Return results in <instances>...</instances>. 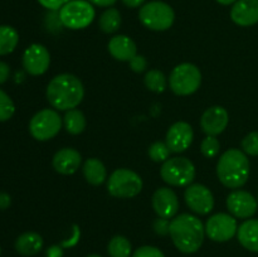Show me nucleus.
<instances>
[{
    "label": "nucleus",
    "mask_w": 258,
    "mask_h": 257,
    "mask_svg": "<svg viewBox=\"0 0 258 257\" xmlns=\"http://www.w3.org/2000/svg\"><path fill=\"white\" fill-rule=\"evenodd\" d=\"M160 175L169 185L188 186L196 178V166L183 156L170 158L161 165Z\"/></svg>",
    "instance_id": "6e6552de"
},
{
    "label": "nucleus",
    "mask_w": 258,
    "mask_h": 257,
    "mask_svg": "<svg viewBox=\"0 0 258 257\" xmlns=\"http://www.w3.org/2000/svg\"><path fill=\"white\" fill-rule=\"evenodd\" d=\"M9 75H10L9 65L0 60V85L7 82V80L9 78Z\"/></svg>",
    "instance_id": "c9c22d12"
},
{
    "label": "nucleus",
    "mask_w": 258,
    "mask_h": 257,
    "mask_svg": "<svg viewBox=\"0 0 258 257\" xmlns=\"http://www.w3.org/2000/svg\"><path fill=\"white\" fill-rule=\"evenodd\" d=\"M257 202H258V198H257Z\"/></svg>",
    "instance_id": "a18cd8bd"
},
{
    "label": "nucleus",
    "mask_w": 258,
    "mask_h": 257,
    "mask_svg": "<svg viewBox=\"0 0 258 257\" xmlns=\"http://www.w3.org/2000/svg\"><path fill=\"white\" fill-rule=\"evenodd\" d=\"M228 112L222 106L207 108L201 118V127L208 136H217L226 130L228 125Z\"/></svg>",
    "instance_id": "dca6fc26"
},
{
    "label": "nucleus",
    "mask_w": 258,
    "mask_h": 257,
    "mask_svg": "<svg viewBox=\"0 0 258 257\" xmlns=\"http://www.w3.org/2000/svg\"><path fill=\"white\" fill-rule=\"evenodd\" d=\"M202 83V73L193 63L178 65L170 73L169 85L178 96H189L196 92Z\"/></svg>",
    "instance_id": "0eeeda50"
},
{
    "label": "nucleus",
    "mask_w": 258,
    "mask_h": 257,
    "mask_svg": "<svg viewBox=\"0 0 258 257\" xmlns=\"http://www.w3.org/2000/svg\"><path fill=\"white\" fill-rule=\"evenodd\" d=\"M43 238L35 232H25L15 241V249L23 256H34L42 249Z\"/></svg>",
    "instance_id": "412c9836"
},
{
    "label": "nucleus",
    "mask_w": 258,
    "mask_h": 257,
    "mask_svg": "<svg viewBox=\"0 0 258 257\" xmlns=\"http://www.w3.org/2000/svg\"><path fill=\"white\" fill-rule=\"evenodd\" d=\"M12 204V198L8 193H4V191H0V211H4V209H8Z\"/></svg>",
    "instance_id": "4c0bfd02"
},
{
    "label": "nucleus",
    "mask_w": 258,
    "mask_h": 257,
    "mask_svg": "<svg viewBox=\"0 0 258 257\" xmlns=\"http://www.w3.org/2000/svg\"><path fill=\"white\" fill-rule=\"evenodd\" d=\"M217 176L224 186L238 189L247 183L249 176V160L239 149L224 151L217 164Z\"/></svg>",
    "instance_id": "7ed1b4c3"
},
{
    "label": "nucleus",
    "mask_w": 258,
    "mask_h": 257,
    "mask_svg": "<svg viewBox=\"0 0 258 257\" xmlns=\"http://www.w3.org/2000/svg\"><path fill=\"white\" fill-rule=\"evenodd\" d=\"M143 189V179L130 169H116L107 179V190L115 198H134Z\"/></svg>",
    "instance_id": "423d86ee"
},
{
    "label": "nucleus",
    "mask_w": 258,
    "mask_h": 257,
    "mask_svg": "<svg viewBox=\"0 0 258 257\" xmlns=\"http://www.w3.org/2000/svg\"><path fill=\"white\" fill-rule=\"evenodd\" d=\"M62 127L59 113L50 108H44L32 117L29 122V133L35 140L47 141L57 136Z\"/></svg>",
    "instance_id": "1a4fd4ad"
},
{
    "label": "nucleus",
    "mask_w": 258,
    "mask_h": 257,
    "mask_svg": "<svg viewBox=\"0 0 258 257\" xmlns=\"http://www.w3.org/2000/svg\"><path fill=\"white\" fill-rule=\"evenodd\" d=\"M170 153L171 151L169 146L163 141H155L149 148V156H150L151 160L156 161V163H164V161L168 160Z\"/></svg>",
    "instance_id": "cd10ccee"
},
{
    "label": "nucleus",
    "mask_w": 258,
    "mask_h": 257,
    "mask_svg": "<svg viewBox=\"0 0 258 257\" xmlns=\"http://www.w3.org/2000/svg\"><path fill=\"white\" fill-rule=\"evenodd\" d=\"M47 100L54 108L68 111L76 108L83 100L85 88L80 78L70 73H62L49 81L47 86Z\"/></svg>",
    "instance_id": "f03ea898"
},
{
    "label": "nucleus",
    "mask_w": 258,
    "mask_h": 257,
    "mask_svg": "<svg viewBox=\"0 0 258 257\" xmlns=\"http://www.w3.org/2000/svg\"><path fill=\"white\" fill-rule=\"evenodd\" d=\"M63 125H64V128L67 130L68 134L78 135L86 128L87 121H86L82 111L77 110V108H72V110H68L66 112L64 117H63Z\"/></svg>",
    "instance_id": "5701e85b"
},
{
    "label": "nucleus",
    "mask_w": 258,
    "mask_h": 257,
    "mask_svg": "<svg viewBox=\"0 0 258 257\" xmlns=\"http://www.w3.org/2000/svg\"><path fill=\"white\" fill-rule=\"evenodd\" d=\"M82 156L76 149L64 148L58 150L53 156V168L57 173L63 175H71L80 169Z\"/></svg>",
    "instance_id": "a211bd4d"
},
{
    "label": "nucleus",
    "mask_w": 258,
    "mask_h": 257,
    "mask_svg": "<svg viewBox=\"0 0 258 257\" xmlns=\"http://www.w3.org/2000/svg\"><path fill=\"white\" fill-rule=\"evenodd\" d=\"M237 237L242 246L252 252H258V219H247L237 231Z\"/></svg>",
    "instance_id": "aec40b11"
},
{
    "label": "nucleus",
    "mask_w": 258,
    "mask_h": 257,
    "mask_svg": "<svg viewBox=\"0 0 258 257\" xmlns=\"http://www.w3.org/2000/svg\"><path fill=\"white\" fill-rule=\"evenodd\" d=\"M131 257H165L163 252L159 248L153 246H143L139 247Z\"/></svg>",
    "instance_id": "2f4dec72"
},
{
    "label": "nucleus",
    "mask_w": 258,
    "mask_h": 257,
    "mask_svg": "<svg viewBox=\"0 0 258 257\" xmlns=\"http://www.w3.org/2000/svg\"><path fill=\"white\" fill-rule=\"evenodd\" d=\"M87 2H90L92 5H97V7L107 8L115 4L117 0H87Z\"/></svg>",
    "instance_id": "ea45409f"
},
{
    "label": "nucleus",
    "mask_w": 258,
    "mask_h": 257,
    "mask_svg": "<svg viewBox=\"0 0 258 257\" xmlns=\"http://www.w3.org/2000/svg\"><path fill=\"white\" fill-rule=\"evenodd\" d=\"M153 227L155 233L159 234V236L164 237L170 234V221H169V219L159 217V218H156L155 221H154Z\"/></svg>",
    "instance_id": "473e14b6"
},
{
    "label": "nucleus",
    "mask_w": 258,
    "mask_h": 257,
    "mask_svg": "<svg viewBox=\"0 0 258 257\" xmlns=\"http://www.w3.org/2000/svg\"><path fill=\"white\" fill-rule=\"evenodd\" d=\"M206 234L214 242H227L233 238L238 231L237 221L232 214L217 213L206 223Z\"/></svg>",
    "instance_id": "9d476101"
},
{
    "label": "nucleus",
    "mask_w": 258,
    "mask_h": 257,
    "mask_svg": "<svg viewBox=\"0 0 258 257\" xmlns=\"http://www.w3.org/2000/svg\"><path fill=\"white\" fill-rule=\"evenodd\" d=\"M95 8L87 0H71L59 9V20L68 29H85L95 19Z\"/></svg>",
    "instance_id": "39448f33"
},
{
    "label": "nucleus",
    "mask_w": 258,
    "mask_h": 257,
    "mask_svg": "<svg viewBox=\"0 0 258 257\" xmlns=\"http://www.w3.org/2000/svg\"><path fill=\"white\" fill-rule=\"evenodd\" d=\"M216 2L219 3V4H222V5H231V4H234L237 0H216Z\"/></svg>",
    "instance_id": "79ce46f5"
},
{
    "label": "nucleus",
    "mask_w": 258,
    "mask_h": 257,
    "mask_svg": "<svg viewBox=\"0 0 258 257\" xmlns=\"http://www.w3.org/2000/svg\"><path fill=\"white\" fill-rule=\"evenodd\" d=\"M257 207L256 198L246 190H233L227 197V208L236 218H251Z\"/></svg>",
    "instance_id": "ddd939ff"
},
{
    "label": "nucleus",
    "mask_w": 258,
    "mask_h": 257,
    "mask_svg": "<svg viewBox=\"0 0 258 257\" xmlns=\"http://www.w3.org/2000/svg\"><path fill=\"white\" fill-rule=\"evenodd\" d=\"M201 151L206 158H216L221 151V143L216 136H207L201 145Z\"/></svg>",
    "instance_id": "c756f323"
},
{
    "label": "nucleus",
    "mask_w": 258,
    "mask_h": 257,
    "mask_svg": "<svg viewBox=\"0 0 258 257\" xmlns=\"http://www.w3.org/2000/svg\"><path fill=\"white\" fill-rule=\"evenodd\" d=\"M47 257H63V247L59 244H53L45 252Z\"/></svg>",
    "instance_id": "e433bc0d"
},
{
    "label": "nucleus",
    "mask_w": 258,
    "mask_h": 257,
    "mask_svg": "<svg viewBox=\"0 0 258 257\" xmlns=\"http://www.w3.org/2000/svg\"><path fill=\"white\" fill-rule=\"evenodd\" d=\"M242 149L248 155H258V131H253L244 136V139L242 140Z\"/></svg>",
    "instance_id": "7c9ffc66"
},
{
    "label": "nucleus",
    "mask_w": 258,
    "mask_h": 257,
    "mask_svg": "<svg viewBox=\"0 0 258 257\" xmlns=\"http://www.w3.org/2000/svg\"><path fill=\"white\" fill-rule=\"evenodd\" d=\"M108 52L115 59L121 62H130L138 53L135 42L127 35H115L108 42Z\"/></svg>",
    "instance_id": "6ab92c4d"
},
{
    "label": "nucleus",
    "mask_w": 258,
    "mask_h": 257,
    "mask_svg": "<svg viewBox=\"0 0 258 257\" xmlns=\"http://www.w3.org/2000/svg\"><path fill=\"white\" fill-rule=\"evenodd\" d=\"M107 252L110 257H130L131 243L126 237L115 236L110 239L107 246Z\"/></svg>",
    "instance_id": "a878e982"
},
{
    "label": "nucleus",
    "mask_w": 258,
    "mask_h": 257,
    "mask_svg": "<svg viewBox=\"0 0 258 257\" xmlns=\"http://www.w3.org/2000/svg\"><path fill=\"white\" fill-rule=\"evenodd\" d=\"M206 228L198 217L181 213L170 221V237L176 248L183 253H194L202 247Z\"/></svg>",
    "instance_id": "f257e3e1"
},
{
    "label": "nucleus",
    "mask_w": 258,
    "mask_h": 257,
    "mask_svg": "<svg viewBox=\"0 0 258 257\" xmlns=\"http://www.w3.org/2000/svg\"><path fill=\"white\" fill-rule=\"evenodd\" d=\"M19 42V34L10 25H0V55L12 53Z\"/></svg>",
    "instance_id": "393cba45"
},
{
    "label": "nucleus",
    "mask_w": 258,
    "mask_h": 257,
    "mask_svg": "<svg viewBox=\"0 0 258 257\" xmlns=\"http://www.w3.org/2000/svg\"><path fill=\"white\" fill-rule=\"evenodd\" d=\"M140 22L155 32H163L169 29L175 20V13L173 8L164 2H150L144 4L139 12Z\"/></svg>",
    "instance_id": "20e7f679"
},
{
    "label": "nucleus",
    "mask_w": 258,
    "mask_h": 257,
    "mask_svg": "<svg viewBox=\"0 0 258 257\" xmlns=\"http://www.w3.org/2000/svg\"><path fill=\"white\" fill-rule=\"evenodd\" d=\"M193 127L185 121H178L169 127L165 143L171 153H183L193 143Z\"/></svg>",
    "instance_id": "4468645a"
},
{
    "label": "nucleus",
    "mask_w": 258,
    "mask_h": 257,
    "mask_svg": "<svg viewBox=\"0 0 258 257\" xmlns=\"http://www.w3.org/2000/svg\"><path fill=\"white\" fill-rule=\"evenodd\" d=\"M127 8H139L145 0H121Z\"/></svg>",
    "instance_id": "a19ab883"
},
{
    "label": "nucleus",
    "mask_w": 258,
    "mask_h": 257,
    "mask_svg": "<svg viewBox=\"0 0 258 257\" xmlns=\"http://www.w3.org/2000/svg\"><path fill=\"white\" fill-rule=\"evenodd\" d=\"M0 253H2V248H0Z\"/></svg>",
    "instance_id": "c03bdc74"
},
{
    "label": "nucleus",
    "mask_w": 258,
    "mask_h": 257,
    "mask_svg": "<svg viewBox=\"0 0 258 257\" xmlns=\"http://www.w3.org/2000/svg\"><path fill=\"white\" fill-rule=\"evenodd\" d=\"M121 25V14L116 8H108L101 14L98 20V27L106 34H112L117 32Z\"/></svg>",
    "instance_id": "b1692460"
},
{
    "label": "nucleus",
    "mask_w": 258,
    "mask_h": 257,
    "mask_svg": "<svg viewBox=\"0 0 258 257\" xmlns=\"http://www.w3.org/2000/svg\"><path fill=\"white\" fill-rule=\"evenodd\" d=\"M144 82L149 90L156 93L164 92L166 88V77L159 70H150L149 72H146Z\"/></svg>",
    "instance_id": "bb28decb"
},
{
    "label": "nucleus",
    "mask_w": 258,
    "mask_h": 257,
    "mask_svg": "<svg viewBox=\"0 0 258 257\" xmlns=\"http://www.w3.org/2000/svg\"><path fill=\"white\" fill-rule=\"evenodd\" d=\"M15 112V106L12 98L3 90H0V122L8 121L13 117Z\"/></svg>",
    "instance_id": "c85d7f7f"
},
{
    "label": "nucleus",
    "mask_w": 258,
    "mask_h": 257,
    "mask_svg": "<svg viewBox=\"0 0 258 257\" xmlns=\"http://www.w3.org/2000/svg\"><path fill=\"white\" fill-rule=\"evenodd\" d=\"M50 65V54L39 43L29 45L23 54V67L29 75L40 76L47 72Z\"/></svg>",
    "instance_id": "f8f14e48"
},
{
    "label": "nucleus",
    "mask_w": 258,
    "mask_h": 257,
    "mask_svg": "<svg viewBox=\"0 0 258 257\" xmlns=\"http://www.w3.org/2000/svg\"><path fill=\"white\" fill-rule=\"evenodd\" d=\"M87 257H102V256H98V254H90V256Z\"/></svg>",
    "instance_id": "37998d69"
},
{
    "label": "nucleus",
    "mask_w": 258,
    "mask_h": 257,
    "mask_svg": "<svg viewBox=\"0 0 258 257\" xmlns=\"http://www.w3.org/2000/svg\"><path fill=\"white\" fill-rule=\"evenodd\" d=\"M151 204L155 213L161 218H174L179 211L178 196L173 189L165 188V186L156 189L155 193L153 194Z\"/></svg>",
    "instance_id": "2eb2a0df"
},
{
    "label": "nucleus",
    "mask_w": 258,
    "mask_h": 257,
    "mask_svg": "<svg viewBox=\"0 0 258 257\" xmlns=\"http://www.w3.org/2000/svg\"><path fill=\"white\" fill-rule=\"evenodd\" d=\"M186 206L197 214L206 216L211 213L214 207V197L212 191L203 184H190L184 191Z\"/></svg>",
    "instance_id": "9b49d317"
},
{
    "label": "nucleus",
    "mask_w": 258,
    "mask_h": 257,
    "mask_svg": "<svg viewBox=\"0 0 258 257\" xmlns=\"http://www.w3.org/2000/svg\"><path fill=\"white\" fill-rule=\"evenodd\" d=\"M128 63H130L131 70L136 73L144 72L146 70V67H148V60H146V58L144 55L136 54Z\"/></svg>",
    "instance_id": "72a5a7b5"
},
{
    "label": "nucleus",
    "mask_w": 258,
    "mask_h": 257,
    "mask_svg": "<svg viewBox=\"0 0 258 257\" xmlns=\"http://www.w3.org/2000/svg\"><path fill=\"white\" fill-rule=\"evenodd\" d=\"M73 228H75V234H73V237L70 239V241L62 242V243H60V246H62V247L75 246V244L78 242V239H80V229H78L77 226H73Z\"/></svg>",
    "instance_id": "58836bf2"
},
{
    "label": "nucleus",
    "mask_w": 258,
    "mask_h": 257,
    "mask_svg": "<svg viewBox=\"0 0 258 257\" xmlns=\"http://www.w3.org/2000/svg\"><path fill=\"white\" fill-rule=\"evenodd\" d=\"M37 2L48 10H59L63 5L70 3L71 0H37Z\"/></svg>",
    "instance_id": "f704fd0d"
},
{
    "label": "nucleus",
    "mask_w": 258,
    "mask_h": 257,
    "mask_svg": "<svg viewBox=\"0 0 258 257\" xmlns=\"http://www.w3.org/2000/svg\"><path fill=\"white\" fill-rule=\"evenodd\" d=\"M231 19L239 27L258 23V0H237L231 9Z\"/></svg>",
    "instance_id": "f3484780"
},
{
    "label": "nucleus",
    "mask_w": 258,
    "mask_h": 257,
    "mask_svg": "<svg viewBox=\"0 0 258 257\" xmlns=\"http://www.w3.org/2000/svg\"><path fill=\"white\" fill-rule=\"evenodd\" d=\"M83 176L91 185H101L107 179V170L102 161L97 158H90L83 164Z\"/></svg>",
    "instance_id": "4be33fe9"
}]
</instances>
